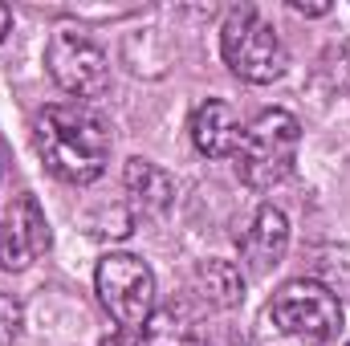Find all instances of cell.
<instances>
[{
    "label": "cell",
    "instance_id": "obj_1",
    "mask_svg": "<svg viewBox=\"0 0 350 346\" xmlns=\"http://www.w3.org/2000/svg\"><path fill=\"white\" fill-rule=\"evenodd\" d=\"M33 147L66 183H94L110 159V135L82 106H45L33 118Z\"/></svg>",
    "mask_w": 350,
    "mask_h": 346
},
{
    "label": "cell",
    "instance_id": "obj_2",
    "mask_svg": "<svg viewBox=\"0 0 350 346\" xmlns=\"http://www.w3.org/2000/svg\"><path fill=\"white\" fill-rule=\"evenodd\" d=\"M297 147H301V122L289 110H261L237 147V175L253 187V191H269L277 183H285L297 163Z\"/></svg>",
    "mask_w": 350,
    "mask_h": 346
},
{
    "label": "cell",
    "instance_id": "obj_3",
    "mask_svg": "<svg viewBox=\"0 0 350 346\" xmlns=\"http://www.w3.org/2000/svg\"><path fill=\"white\" fill-rule=\"evenodd\" d=\"M220 57L241 82H253V86H269L289 70V49H285L281 33L249 4H241L224 16Z\"/></svg>",
    "mask_w": 350,
    "mask_h": 346
},
{
    "label": "cell",
    "instance_id": "obj_4",
    "mask_svg": "<svg viewBox=\"0 0 350 346\" xmlns=\"http://www.w3.org/2000/svg\"><path fill=\"white\" fill-rule=\"evenodd\" d=\"M269 318H273V326L281 334H289L297 343L322 346L342 330V297L326 281L297 277V281H285L273 293Z\"/></svg>",
    "mask_w": 350,
    "mask_h": 346
},
{
    "label": "cell",
    "instance_id": "obj_5",
    "mask_svg": "<svg viewBox=\"0 0 350 346\" xmlns=\"http://www.w3.org/2000/svg\"><path fill=\"white\" fill-rule=\"evenodd\" d=\"M94 289L118 330L139 334L155 314V273L135 253H106L94 269Z\"/></svg>",
    "mask_w": 350,
    "mask_h": 346
},
{
    "label": "cell",
    "instance_id": "obj_6",
    "mask_svg": "<svg viewBox=\"0 0 350 346\" xmlns=\"http://www.w3.org/2000/svg\"><path fill=\"white\" fill-rule=\"evenodd\" d=\"M45 66H49V78L66 94H74L78 102L102 98L106 86H110V62H106V53L90 37L74 33V29H57L49 37Z\"/></svg>",
    "mask_w": 350,
    "mask_h": 346
},
{
    "label": "cell",
    "instance_id": "obj_7",
    "mask_svg": "<svg viewBox=\"0 0 350 346\" xmlns=\"http://www.w3.org/2000/svg\"><path fill=\"white\" fill-rule=\"evenodd\" d=\"M49 220L37 204V196H16L12 208L4 212V224H0V269L8 273H25L29 265L49 253Z\"/></svg>",
    "mask_w": 350,
    "mask_h": 346
},
{
    "label": "cell",
    "instance_id": "obj_8",
    "mask_svg": "<svg viewBox=\"0 0 350 346\" xmlns=\"http://www.w3.org/2000/svg\"><path fill=\"white\" fill-rule=\"evenodd\" d=\"M237 241H241L245 265L265 277V273H273V269L285 261V253H289V216H285L281 208H273V204H261V208L253 212L249 228H245Z\"/></svg>",
    "mask_w": 350,
    "mask_h": 346
},
{
    "label": "cell",
    "instance_id": "obj_9",
    "mask_svg": "<svg viewBox=\"0 0 350 346\" xmlns=\"http://www.w3.org/2000/svg\"><path fill=\"white\" fill-rule=\"evenodd\" d=\"M187 135H191V143H196L200 155H208V159H228V155H237L245 127H241V114H237L228 102L208 98V102H200V106L191 110Z\"/></svg>",
    "mask_w": 350,
    "mask_h": 346
},
{
    "label": "cell",
    "instance_id": "obj_10",
    "mask_svg": "<svg viewBox=\"0 0 350 346\" xmlns=\"http://www.w3.org/2000/svg\"><path fill=\"white\" fill-rule=\"evenodd\" d=\"M122 187H126V200L135 208V216H163L175 200V179L159 163L151 159H131L126 172H122Z\"/></svg>",
    "mask_w": 350,
    "mask_h": 346
},
{
    "label": "cell",
    "instance_id": "obj_11",
    "mask_svg": "<svg viewBox=\"0 0 350 346\" xmlns=\"http://www.w3.org/2000/svg\"><path fill=\"white\" fill-rule=\"evenodd\" d=\"M191 293L212 310H232L245 302V273L237 261L208 257L191 269Z\"/></svg>",
    "mask_w": 350,
    "mask_h": 346
},
{
    "label": "cell",
    "instance_id": "obj_12",
    "mask_svg": "<svg viewBox=\"0 0 350 346\" xmlns=\"http://www.w3.org/2000/svg\"><path fill=\"white\" fill-rule=\"evenodd\" d=\"M139 346H208V334L183 306H159L139 330Z\"/></svg>",
    "mask_w": 350,
    "mask_h": 346
},
{
    "label": "cell",
    "instance_id": "obj_13",
    "mask_svg": "<svg viewBox=\"0 0 350 346\" xmlns=\"http://www.w3.org/2000/svg\"><path fill=\"white\" fill-rule=\"evenodd\" d=\"M25 334V306L12 293H0V346L16 343Z\"/></svg>",
    "mask_w": 350,
    "mask_h": 346
},
{
    "label": "cell",
    "instance_id": "obj_14",
    "mask_svg": "<svg viewBox=\"0 0 350 346\" xmlns=\"http://www.w3.org/2000/svg\"><path fill=\"white\" fill-rule=\"evenodd\" d=\"M102 346H139V334H131V330H114V334H106Z\"/></svg>",
    "mask_w": 350,
    "mask_h": 346
},
{
    "label": "cell",
    "instance_id": "obj_15",
    "mask_svg": "<svg viewBox=\"0 0 350 346\" xmlns=\"http://www.w3.org/2000/svg\"><path fill=\"white\" fill-rule=\"evenodd\" d=\"M293 12H306V16H326L330 4H306V0H293Z\"/></svg>",
    "mask_w": 350,
    "mask_h": 346
},
{
    "label": "cell",
    "instance_id": "obj_16",
    "mask_svg": "<svg viewBox=\"0 0 350 346\" xmlns=\"http://www.w3.org/2000/svg\"><path fill=\"white\" fill-rule=\"evenodd\" d=\"M8 25H12V12H8V8H4V4H0V41H4V37H8Z\"/></svg>",
    "mask_w": 350,
    "mask_h": 346
},
{
    "label": "cell",
    "instance_id": "obj_17",
    "mask_svg": "<svg viewBox=\"0 0 350 346\" xmlns=\"http://www.w3.org/2000/svg\"><path fill=\"white\" fill-rule=\"evenodd\" d=\"M347 346H350V343H347Z\"/></svg>",
    "mask_w": 350,
    "mask_h": 346
}]
</instances>
